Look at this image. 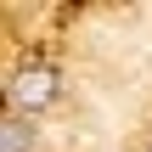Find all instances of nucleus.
Segmentation results:
<instances>
[{"mask_svg":"<svg viewBox=\"0 0 152 152\" xmlns=\"http://www.w3.org/2000/svg\"><path fill=\"white\" fill-rule=\"evenodd\" d=\"M56 96H62V79H56V68H45V62L17 68V73H11V85H6V107H11L17 118H28V113L51 107Z\"/></svg>","mask_w":152,"mask_h":152,"instance_id":"f257e3e1","label":"nucleus"},{"mask_svg":"<svg viewBox=\"0 0 152 152\" xmlns=\"http://www.w3.org/2000/svg\"><path fill=\"white\" fill-rule=\"evenodd\" d=\"M28 147H34V130H28V118L6 113V118H0V152H28Z\"/></svg>","mask_w":152,"mask_h":152,"instance_id":"f03ea898","label":"nucleus"},{"mask_svg":"<svg viewBox=\"0 0 152 152\" xmlns=\"http://www.w3.org/2000/svg\"><path fill=\"white\" fill-rule=\"evenodd\" d=\"M147 152H152V147H147Z\"/></svg>","mask_w":152,"mask_h":152,"instance_id":"7ed1b4c3","label":"nucleus"}]
</instances>
